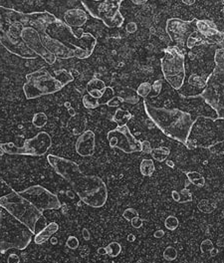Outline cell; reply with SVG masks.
Segmentation results:
<instances>
[{
	"label": "cell",
	"instance_id": "obj_1",
	"mask_svg": "<svg viewBox=\"0 0 224 263\" xmlns=\"http://www.w3.org/2000/svg\"><path fill=\"white\" fill-rule=\"evenodd\" d=\"M56 18L48 11L23 13L0 6V43L20 58L35 59L40 56L46 63L53 65L57 58L43 47L41 34Z\"/></svg>",
	"mask_w": 224,
	"mask_h": 263
},
{
	"label": "cell",
	"instance_id": "obj_2",
	"mask_svg": "<svg viewBox=\"0 0 224 263\" xmlns=\"http://www.w3.org/2000/svg\"><path fill=\"white\" fill-rule=\"evenodd\" d=\"M47 161L56 174L70 184L84 203L93 208H101L106 204L108 189L101 178L85 175L77 163L62 157L48 155Z\"/></svg>",
	"mask_w": 224,
	"mask_h": 263
},
{
	"label": "cell",
	"instance_id": "obj_3",
	"mask_svg": "<svg viewBox=\"0 0 224 263\" xmlns=\"http://www.w3.org/2000/svg\"><path fill=\"white\" fill-rule=\"evenodd\" d=\"M144 109L150 120L167 137L180 144H186L194 123L189 113L179 109L156 107L148 101H144Z\"/></svg>",
	"mask_w": 224,
	"mask_h": 263
},
{
	"label": "cell",
	"instance_id": "obj_4",
	"mask_svg": "<svg viewBox=\"0 0 224 263\" xmlns=\"http://www.w3.org/2000/svg\"><path fill=\"white\" fill-rule=\"evenodd\" d=\"M0 207L4 208L13 217L26 225L33 234L39 232L46 225L43 212L13 189L9 194L0 197Z\"/></svg>",
	"mask_w": 224,
	"mask_h": 263
},
{
	"label": "cell",
	"instance_id": "obj_5",
	"mask_svg": "<svg viewBox=\"0 0 224 263\" xmlns=\"http://www.w3.org/2000/svg\"><path fill=\"white\" fill-rule=\"evenodd\" d=\"M74 80L72 74L66 70H59L52 76L45 68L26 75L23 92L26 99H36L41 96L54 94Z\"/></svg>",
	"mask_w": 224,
	"mask_h": 263
},
{
	"label": "cell",
	"instance_id": "obj_6",
	"mask_svg": "<svg viewBox=\"0 0 224 263\" xmlns=\"http://www.w3.org/2000/svg\"><path fill=\"white\" fill-rule=\"evenodd\" d=\"M31 230L0 207V252H6L10 249L24 250L32 241Z\"/></svg>",
	"mask_w": 224,
	"mask_h": 263
},
{
	"label": "cell",
	"instance_id": "obj_7",
	"mask_svg": "<svg viewBox=\"0 0 224 263\" xmlns=\"http://www.w3.org/2000/svg\"><path fill=\"white\" fill-rule=\"evenodd\" d=\"M214 62L215 68L206 78L200 97L215 111V120L224 121V48L215 51Z\"/></svg>",
	"mask_w": 224,
	"mask_h": 263
},
{
	"label": "cell",
	"instance_id": "obj_8",
	"mask_svg": "<svg viewBox=\"0 0 224 263\" xmlns=\"http://www.w3.org/2000/svg\"><path fill=\"white\" fill-rule=\"evenodd\" d=\"M165 80L175 90L181 89L185 81L184 50L178 46H168L161 59Z\"/></svg>",
	"mask_w": 224,
	"mask_h": 263
},
{
	"label": "cell",
	"instance_id": "obj_9",
	"mask_svg": "<svg viewBox=\"0 0 224 263\" xmlns=\"http://www.w3.org/2000/svg\"><path fill=\"white\" fill-rule=\"evenodd\" d=\"M123 1L124 0H82V4L92 17L101 20L107 27L120 28L125 21L120 10Z\"/></svg>",
	"mask_w": 224,
	"mask_h": 263
},
{
	"label": "cell",
	"instance_id": "obj_10",
	"mask_svg": "<svg viewBox=\"0 0 224 263\" xmlns=\"http://www.w3.org/2000/svg\"><path fill=\"white\" fill-rule=\"evenodd\" d=\"M52 139L46 132H40L35 137L24 141L22 147H16L14 143L0 144V150L8 155L41 157L51 148Z\"/></svg>",
	"mask_w": 224,
	"mask_h": 263
},
{
	"label": "cell",
	"instance_id": "obj_11",
	"mask_svg": "<svg viewBox=\"0 0 224 263\" xmlns=\"http://www.w3.org/2000/svg\"><path fill=\"white\" fill-rule=\"evenodd\" d=\"M107 139L111 148L119 149L126 154L140 153L142 151V142L133 136L127 125L118 126L116 129L110 131Z\"/></svg>",
	"mask_w": 224,
	"mask_h": 263
},
{
	"label": "cell",
	"instance_id": "obj_12",
	"mask_svg": "<svg viewBox=\"0 0 224 263\" xmlns=\"http://www.w3.org/2000/svg\"><path fill=\"white\" fill-rule=\"evenodd\" d=\"M18 193L42 212L44 210L59 209L61 207L58 197L42 186L35 185Z\"/></svg>",
	"mask_w": 224,
	"mask_h": 263
},
{
	"label": "cell",
	"instance_id": "obj_13",
	"mask_svg": "<svg viewBox=\"0 0 224 263\" xmlns=\"http://www.w3.org/2000/svg\"><path fill=\"white\" fill-rule=\"evenodd\" d=\"M196 18L192 21H184L179 18H170L167 21L166 31L171 41L175 42L178 47L186 44L187 38L196 31Z\"/></svg>",
	"mask_w": 224,
	"mask_h": 263
},
{
	"label": "cell",
	"instance_id": "obj_14",
	"mask_svg": "<svg viewBox=\"0 0 224 263\" xmlns=\"http://www.w3.org/2000/svg\"><path fill=\"white\" fill-rule=\"evenodd\" d=\"M96 150V136L93 131H85L77 139L76 152L81 157H91Z\"/></svg>",
	"mask_w": 224,
	"mask_h": 263
},
{
	"label": "cell",
	"instance_id": "obj_15",
	"mask_svg": "<svg viewBox=\"0 0 224 263\" xmlns=\"http://www.w3.org/2000/svg\"><path fill=\"white\" fill-rule=\"evenodd\" d=\"M196 30L210 43H221L224 40V33L217 29V26L210 20H196Z\"/></svg>",
	"mask_w": 224,
	"mask_h": 263
},
{
	"label": "cell",
	"instance_id": "obj_16",
	"mask_svg": "<svg viewBox=\"0 0 224 263\" xmlns=\"http://www.w3.org/2000/svg\"><path fill=\"white\" fill-rule=\"evenodd\" d=\"M87 20H88L87 12L79 8L69 9L64 14L65 23L72 28L83 26L87 22Z\"/></svg>",
	"mask_w": 224,
	"mask_h": 263
},
{
	"label": "cell",
	"instance_id": "obj_17",
	"mask_svg": "<svg viewBox=\"0 0 224 263\" xmlns=\"http://www.w3.org/2000/svg\"><path fill=\"white\" fill-rule=\"evenodd\" d=\"M59 229V225L56 222H50L46 224L39 232H37L34 236V242L36 244H43L48 239L51 238V236L56 233Z\"/></svg>",
	"mask_w": 224,
	"mask_h": 263
},
{
	"label": "cell",
	"instance_id": "obj_18",
	"mask_svg": "<svg viewBox=\"0 0 224 263\" xmlns=\"http://www.w3.org/2000/svg\"><path fill=\"white\" fill-rule=\"evenodd\" d=\"M172 199L178 203H185L192 200V195L188 189H182L180 192L172 191L171 193Z\"/></svg>",
	"mask_w": 224,
	"mask_h": 263
},
{
	"label": "cell",
	"instance_id": "obj_19",
	"mask_svg": "<svg viewBox=\"0 0 224 263\" xmlns=\"http://www.w3.org/2000/svg\"><path fill=\"white\" fill-rule=\"evenodd\" d=\"M132 114L129 111L123 110V109H118L113 116V121L118 124V126H125L127 123L132 119Z\"/></svg>",
	"mask_w": 224,
	"mask_h": 263
},
{
	"label": "cell",
	"instance_id": "obj_20",
	"mask_svg": "<svg viewBox=\"0 0 224 263\" xmlns=\"http://www.w3.org/2000/svg\"><path fill=\"white\" fill-rule=\"evenodd\" d=\"M204 37L196 30V31H194L188 38H187V40H186V46H187V48H189V49H191V48H193L194 46H196V45H200V44H205V43H210L209 41H204Z\"/></svg>",
	"mask_w": 224,
	"mask_h": 263
},
{
	"label": "cell",
	"instance_id": "obj_21",
	"mask_svg": "<svg viewBox=\"0 0 224 263\" xmlns=\"http://www.w3.org/2000/svg\"><path fill=\"white\" fill-rule=\"evenodd\" d=\"M170 154V150L167 147H160V148H156V149H153L152 152H151V155L153 157V159L155 161H158V162H165L168 157L169 156Z\"/></svg>",
	"mask_w": 224,
	"mask_h": 263
},
{
	"label": "cell",
	"instance_id": "obj_22",
	"mask_svg": "<svg viewBox=\"0 0 224 263\" xmlns=\"http://www.w3.org/2000/svg\"><path fill=\"white\" fill-rule=\"evenodd\" d=\"M155 170L156 167L154 161L149 159H145L142 161L140 166V171L144 177H152V175L155 173Z\"/></svg>",
	"mask_w": 224,
	"mask_h": 263
},
{
	"label": "cell",
	"instance_id": "obj_23",
	"mask_svg": "<svg viewBox=\"0 0 224 263\" xmlns=\"http://www.w3.org/2000/svg\"><path fill=\"white\" fill-rule=\"evenodd\" d=\"M186 177H187L188 181L192 185H194L195 187L202 188L205 185V179H204V177L201 174L197 173V172H188L186 174Z\"/></svg>",
	"mask_w": 224,
	"mask_h": 263
},
{
	"label": "cell",
	"instance_id": "obj_24",
	"mask_svg": "<svg viewBox=\"0 0 224 263\" xmlns=\"http://www.w3.org/2000/svg\"><path fill=\"white\" fill-rule=\"evenodd\" d=\"M105 248H106L107 254L109 256H111V257H117V256H119L120 253H121V251H122L121 244L119 242H116V241L109 243L108 246L105 247Z\"/></svg>",
	"mask_w": 224,
	"mask_h": 263
},
{
	"label": "cell",
	"instance_id": "obj_25",
	"mask_svg": "<svg viewBox=\"0 0 224 263\" xmlns=\"http://www.w3.org/2000/svg\"><path fill=\"white\" fill-rule=\"evenodd\" d=\"M48 122V118L46 116V114L44 113H37L34 115L33 119H32V124L36 127V128H42L44 127Z\"/></svg>",
	"mask_w": 224,
	"mask_h": 263
},
{
	"label": "cell",
	"instance_id": "obj_26",
	"mask_svg": "<svg viewBox=\"0 0 224 263\" xmlns=\"http://www.w3.org/2000/svg\"><path fill=\"white\" fill-rule=\"evenodd\" d=\"M83 104L85 106V108L87 109H90V110H93V109H96L98 108L101 104H100V101L91 97L90 95H85L83 97Z\"/></svg>",
	"mask_w": 224,
	"mask_h": 263
},
{
	"label": "cell",
	"instance_id": "obj_27",
	"mask_svg": "<svg viewBox=\"0 0 224 263\" xmlns=\"http://www.w3.org/2000/svg\"><path fill=\"white\" fill-rule=\"evenodd\" d=\"M151 93H152V84L149 83V82H144V83H142V84L138 87V89H137V94H138V96L143 97V98L148 97Z\"/></svg>",
	"mask_w": 224,
	"mask_h": 263
},
{
	"label": "cell",
	"instance_id": "obj_28",
	"mask_svg": "<svg viewBox=\"0 0 224 263\" xmlns=\"http://www.w3.org/2000/svg\"><path fill=\"white\" fill-rule=\"evenodd\" d=\"M107 88V86L105 85L104 81L98 79V78H94L92 79L88 85H87V91L90 90H105Z\"/></svg>",
	"mask_w": 224,
	"mask_h": 263
},
{
	"label": "cell",
	"instance_id": "obj_29",
	"mask_svg": "<svg viewBox=\"0 0 224 263\" xmlns=\"http://www.w3.org/2000/svg\"><path fill=\"white\" fill-rule=\"evenodd\" d=\"M188 82H189V84L191 86H194V87H197V88H204L205 85H206V79H203V78L199 77L196 74L190 75Z\"/></svg>",
	"mask_w": 224,
	"mask_h": 263
},
{
	"label": "cell",
	"instance_id": "obj_30",
	"mask_svg": "<svg viewBox=\"0 0 224 263\" xmlns=\"http://www.w3.org/2000/svg\"><path fill=\"white\" fill-rule=\"evenodd\" d=\"M178 219L173 216V215H170V216H168L167 219L165 220V226L168 229V230H175L177 227H178Z\"/></svg>",
	"mask_w": 224,
	"mask_h": 263
},
{
	"label": "cell",
	"instance_id": "obj_31",
	"mask_svg": "<svg viewBox=\"0 0 224 263\" xmlns=\"http://www.w3.org/2000/svg\"><path fill=\"white\" fill-rule=\"evenodd\" d=\"M177 257V251L174 247L172 246H168L165 249L164 251V258L168 260V261H172L174 259H176Z\"/></svg>",
	"mask_w": 224,
	"mask_h": 263
},
{
	"label": "cell",
	"instance_id": "obj_32",
	"mask_svg": "<svg viewBox=\"0 0 224 263\" xmlns=\"http://www.w3.org/2000/svg\"><path fill=\"white\" fill-rule=\"evenodd\" d=\"M123 216H124V218H125L126 220L131 221L133 218L139 216V213H138V211H137L136 209H134V208H127V209L124 211Z\"/></svg>",
	"mask_w": 224,
	"mask_h": 263
},
{
	"label": "cell",
	"instance_id": "obj_33",
	"mask_svg": "<svg viewBox=\"0 0 224 263\" xmlns=\"http://www.w3.org/2000/svg\"><path fill=\"white\" fill-rule=\"evenodd\" d=\"M163 88V82L162 80H156L155 83L152 85V92H153V97H157Z\"/></svg>",
	"mask_w": 224,
	"mask_h": 263
},
{
	"label": "cell",
	"instance_id": "obj_34",
	"mask_svg": "<svg viewBox=\"0 0 224 263\" xmlns=\"http://www.w3.org/2000/svg\"><path fill=\"white\" fill-rule=\"evenodd\" d=\"M200 249H201V252L203 253H206V252H210L212 249H213V243L211 242V240L209 239H205L201 242L200 244Z\"/></svg>",
	"mask_w": 224,
	"mask_h": 263
},
{
	"label": "cell",
	"instance_id": "obj_35",
	"mask_svg": "<svg viewBox=\"0 0 224 263\" xmlns=\"http://www.w3.org/2000/svg\"><path fill=\"white\" fill-rule=\"evenodd\" d=\"M67 246L71 249H77L79 247V240L76 236H69L68 239H67V242H66Z\"/></svg>",
	"mask_w": 224,
	"mask_h": 263
},
{
	"label": "cell",
	"instance_id": "obj_36",
	"mask_svg": "<svg viewBox=\"0 0 224 263\" xmlns=\"http://www.w3.org/2000/svg\"><path fill=\"white\" fill-rule=\"evenodd\" d=\"M141 147H142V151L141 152H143V153H145V154H151V152H152V146H151V143L149 142V141H144V142H142V145H141Z\"/></svg>",
	"mask_w": 224,
	"mask_h": 263
},
{
	"label": "cell",
	"instance_id": "obj_37",
	"mask_svg": "<svg viewBox=\"0 0 224 263\" xmlns=\"http://www.w3.org/2000/svg\"><path fill=\"white\" fill-rule=\"evenodd\" d=\"M131 223H132L133 227H135V228H140V227H142V225H143V219H142L141 217L137 216V217H135V218H133V219L131 220Z\"/></svg>",
	"mask_w": 224,
	"mask_h": 263
},
{
	"label": "cell",
	"instance_id": "obj_38",
	"mask_svg": "<svg viewBox=\"0 0 224 263\" xmlns=\"http://www.w3.org/2000/svg\"><path fill=\"white\" fill-rule=\"evenodd\" d=\"M7 262L8 263H19L20 262V258L16 254H10L8 256V258H7Z\"/></svg>",
	"mask_w": 224,
	"mask_h": 263
},
{
	"label": "cell",
	"instance_id": "obj_39",
	"mask_svg": "<svg viewBox=\"0 0 224 263\" xmlns=\"http://www.w3.org/2000/svg\"><path fill=\"white\" fill-rule=\"evenodd\" d=\"M127 31H128L129 33H134V32H136V31H137V25H136L134 22L129 23L128 26H127Z\"/></svg>",
	"mask_w": 224,
	"mask_h": 263
},
{
	"label": "cell",
	"instance_id": "obj_40",
	"mask_svg": "<svg viewBox=\"0 0 224 263\" xmlns=\"http://www.w3.org/2000/svg\"><path fill=\"white\" fill-rule=\"evenodd\" d=\"M131 1L136 5H143L148 1V0H131Z\"/></svg>",
	"mask_w": 224,
	"mask_h": 263
},
{
	"label": "cell",
	"instance_id": "obj_41",
	"mask_svg": "<svg viewBox=\"0 0 224 263\" xmlns=\"http://www.w3.org/2000/svg\"><path fill=\"white\" fill-rule=\"evenodd\" d=\"M182 2L188 6H191L195 3V0H182Z\"/></svg>",
	"mask_w": 224,
	"mask_h": 263
},
{
	"label": "cell",
	"instance_id": "obj_42",
	"mask_svg": "<svg viewBox=\"0 0 224 263\" xmlns=\"http://www.w3.org/2000/svg\"><path fill=\"white\" fill-rule=\"evenodd\" d=\"M83 236H84L85 240H89V238H90V234H89L88 229H86V228L83 229Z\"/></svg>",
	"mask_w": 224,
	"mask_h": 263
},
{
	"label": "cell",
	"instance_id": "obj_43",
	"mask_svg": "<svg viewBox=\"0 0 224 263\" xmlns=\"http://www.w3.org/2000/svg\"><path fill=\"white\" fill-rule=\"evenodd\" d=\"M164 235H165V232H164L163 230H158V231L155 232V236H156L157 238H159V237H163Z\"/></svg>",
	"mask_w": 224,
	"mask_h": 263
},
{
	"label": "cell",
	"instance_id": "obj_44",
	"mask_svg": "<svg viewBox=\"0 0 224 263\" xmlns=\"http://www.w3.org/2000/svg\"><path fill=\"white\" fill-rule=\"evenodd\" d=\"M98 253H100V254H107L106 248H103V247L99 248V249H98Z\"/></svg>",
	"mask_w": 224,
	"mask_h": 263
},
{
	"label": "cell",
	"instance_id": "obj_45",
	"mask_svg": "<svg viewBox=\"0 0 224 263\" xmlns=\"http://www.w3.org/2000/svg\"><path fill=\"white\" fill-rule=\"evenodd\" d=\"M167 165L168 167H170V168H174V164H173L172 161H167Z\"/></svg>",
	"mask_w": 224,
	"mask_h": 263
},
{
	"label": "cell",
	"instance_id": "obj_46",
	"mask_svg": "<svg viewBox=\"0 0 224 263\" xmlns=\"http://www.w3.org/2000/svg\"><path fill=\"white\" fill-rule=\"evenodd\" d=\"M216 252H217V251H216V250H214V248H213V249L210 251V253H211V256H213V255H214V253L216 254Z\"/></svg>",
	"mask_w": 224,
	"mask_h": 263
},
{
	"label": "cell",
	"instance_id": "obj_47",
	"mask_svg": "<svg viewBox=\"0 0 224 263\" xmlns=\"http://www.w3.org/2000/svg\"><path fill=\"white\" fill-rule=\"evenodd\" d=\"M134 238H135L134 235H130V236H129V241H134V240H133Z\"/></svg>",
	"mask_w": 224,
	"mask_h": 263
},
{
	"label": "cell",
	"instance_id": "obj_48",
	"mask_svg": "<svg viewBox=\"0 0 224 263\" xmlns=\"http://www.w3.org/2000/svg\"><path fill=\"white\" fill-rule=\"evenodd\" d=\"M90 1H99V0H90Z\"/></svg>",
	"mask_w": 224,
	"mask_h": 263
},
{
	"label": "cell",
	"instance_id": "obj_49",
	"mask_svg": "<svg viewBox=\"0 0 224 263\" xmlns=\"http://www.w3.org/2000/svg\"><path fill=\"white\" fill-rule=\"evenodd\" d=\"M222 1H223V3H224V0H222Z\"/></svg>",
	"mask_w": 224,
	"mask_h": 263
},
{
	"label": "cell",
	"instance_id": "obj_50",
	"mask_svg": "<svg viewBox=\"0 0 224 263\" xmlns=\"http://www.w3.org/2000/svg\"><path fill=\"white\" fill-rule=\"evenodd\" d=\"M223 154H224V152H223Z\"/></svg>",
	"mask_w": 224,
	"mask_h": 263
}]
</instances>
